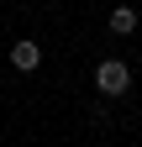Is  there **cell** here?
<instances>
[{
    "label": "cell",
    "mask_w": 142,
    "mask_h": 147,
    "mask_svg": "<svg viewBox=\"0 0 142 147\" xmlns=\"http://www.w3.org/2000/svg\"><path fill=\"white\" fill-rule=\"evenodd\" d=\"M95 84H100V95H126V89H132V63L105 58V63L95 68Z\"/></svg>",
    "instance_id": "cell-1"
},
{
    "label": "cell",
    "mask_w": 142,
    "mask_h": 147,
    "mask_svg": "<svg viewBox=\"0 0 142 147\" xmlns=\"http://www.w3.org/2000/svg\"><path fill=\"white\" fill-rule=\"evenodd\" d=\"M37 63H42V47H37V42H26V37H21V42L11 47V68H16V74H32Z\"/></svg>",
    "instance_id": "cell-2"
},
{
    "label": "cell",
    "mask_w": 142,
    "mask_h": 147,
    "mask_svg": "<svg viewBox=\"0 0 142 147\" xmlns=\"http://www.w3.org/2000/svg\"><path fill=\"white\" fill-rule=\"evenodd\" d=\"M111 32H116V37H132V32H137V11H132V5H116V11H111Z\"/></svg>",
    "instance_id": "cell-3"
}]
</instances>
